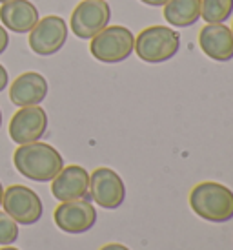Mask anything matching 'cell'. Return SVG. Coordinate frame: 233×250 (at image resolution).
I'll return each mask as SVG.
<instances>
[{
	"mask_svg": "<svg viewBox=\"0 0 233 250\" xmlns=\"http://www.w3.org/2000/svg\"><path fill=\"white\" fill-rule=\"evenodd\" d=\"M9 84V75H7V70L0 64V91H4Z\"/></svg>",
	"mask_w": 233,
	"mask_h": 250,
	"instance_id": "19",
	"label": "cell"
},
{
	"mask_svg": "<svg viewBox=\"0 0 233 250\" xmlns=\"http://www.w3.org/2000/svg\"><path fill=\"white\" fill-rule=\"evenodd\" d=\"M2 197H4V187H2V183H0V207H2Z\"/></svg>",
	"mask_w": 233,
	"mask_h": 250,
	"instance_id": "22",
	"label": "cell"
},
{
	"mask_svg": "<svg viewBox=\"0 0 233 250\" xmlns=\"http://www.w3.org/2000/svg\"><path fill=\"white\" fill-rule=\"evenodd\" d=\"M2 207H4L6 214L11 215L22 227L35 225L37 221H40L42 214H44V205H42L39 194L22 185H11V187H7V190H4Z\"/></svg>",
	"mask_w": 233,
	"mask_h": 250,
	"instance_id": "5",
	"label": "cell"
},
{
	"mask_svg": "<svg viewBox=\"0 0 233 250\" xmlns=\"http://www.w3.org/2000/svg\"><path fill=\"white\" fill-rule=\"evenodd\" d=\"M135 49V35L126 26H106L89 42V51L98 62L116 64L126 61Z\"/></svg>",
	"mask_w": 233,
	"mask_h": 250,
	"instance_id": "4",
	"label": "cell"
},
{
	"mask_svg": "<svg viewBox=\"0 0 233 250\" xmlns=\"http://www.w3.org/2000/svg\"><path fill=\"white\" fill-rule=\"evenodd\" d=\"M100 250H130L128 247H124V245L120 243H108V245H104Z\"/></svg>",
	"mask_w": 233,
	"mask_h": 250,
	"instance_id": "20",
	"label": "cell"
},
{
	"mask_svg": "<svg viewBox=\"0 0 233 250\" xmlns=\"http://www.w3.org/2000/svg\"><path fill=\"white\" fill-rule=\"evenodd\" d=\"M68 41V24L62 17L49 15L35 24L29 31V48L40 57H51L58 53Z\"/></svg>",
	"mask_w": 233,
	"mask_h": 250,
	"instance_id": "7",
	"label": "cell"
},
{
	"mask_svg": "<svg viewBox=\"0 0 233 250\" xmlns=\"http://www.w3.org/2000/svg\"><path fill=\"white\" fill-rule=\"evenodd\" d=\"M0 21L9 31L29 33L39 22V9L29 0H9L0 7Z\"/></svg>",
	"mask_w": 233,
	"mask_h": 250,
	"instance_id": "14",
	"label": "cell"
},
{
	"mask_svg": "<svg viewBox=\"0 0 233 250\" xmlns=\"http://www.w3.org/2000/svg\"><path fill=\"white\" fill-rule=\"evenodd\" d=\"M48 95V81L37 71H26L19 75L9 86V99L15 106H39Z\"/></svg>",
	"mask_w": 233,
	"mask_h": 250,
	"instance_id": "12",
	"label": "cell"
},
{
	"mask_svg": "<svg viewBox=\"0 0 233 250\" xmlns=\"http://www.w3.org/2000/svg\"><path fill=\"white\" fill-rule=\"evenodd\" d=\"M199 46L212 61L228 62L233 59V33L224 24H206L199 33Z\"/></svg>",
	"mask_w": 233,
	"mask_h": 250,
	"instance_id": "13",
	"label": "cell"
},
{
	"mask_svg": "<svg viewBox=\"0 0 233 250\" xmlns=\"http://www.w3.org/2000/svg\"><path fill=\"white\" fill-rule=\"evenodd\" d=\"M111 19V7L106 0H82L71 13V31L82 41H91Z\"/></svg>",
	"mask_w": 233,
	"mask_h": 250,
	"instance_id": "6",
	"label": "cell"
},
{
	"mask_svg": "<svg viewBox=\"0 0 233 250\" xmlns=\"http://www.w3.org/2000/svg\"><path fill=\"white\" fill-rule=\"evenodd\" d=\"M9 46V35H7V31L4 26H0V55L4 53Z\"/></svg>",
	"mask_w": 233,
	"mask_h": 250,
	"instance_id": "18",
	"label": "cell"
},
{
	"mask_svg": "<svg viewBox=\"0 0 233 250\" xmlns=\"http://www.w3.org/2000/svg\"><path fill=\"white\" fill-rule=\"evenodd\" d=\"M9 137L17 145L40 141L48 130V113L40 106H24L9 121Z\"/></svg>",
	"mask_w": 233,
	"mask_h": 250,
	"instance_id": "10",
	"label": "cell"
},
{
	"mask_svg": "<svg viewBox=\"0 0 233 250\" xmlns=\"http://www.w3.org/2000/svg\"><path fill=\"white\" fill-rule=\"evenodd\" d=\"M0 250H19V249H15V247H11V245H7V247H2Z\"/></svg>",
	"mask_w": 233,
	"mask_h": 250,
	"instance_id": "23",
	"label": "cell"
},
{
	"mask_svg": "<svg viewBox=\"0 0 233 250\" xmlns=\"http://www.w3.org/2000/svg\"><path fill=\"white\" fill-rule=\"evenodd\" d=\"M0 126H2V111H0Z\"/></svg>",
	"mask_w": 233,
	"mask_h": 250,
	"instance_id": "24",
	"label": "cell"
},
{
	"mask_svg": "<svg viewBox=\"0 0 233 250\" xmlns=\"http://www.w3.org/2000/svg\"><path fill=\"white\" fill-rule=\"evenodd\" d=\"M233 15V0H200V17L208 24H224Z\"/></svg>",
	"mask_w": 233,
	"mask_h": 250,
	"instance_id": "16",
	"label": "cell"
},
{
	"mask_svg": "<svg viewBox=\"0 0 233 250\" xmlns=\"http://www.w3.org/2000/svg\"><path fill=\"white\" fill-rule=\"evenodd\" d=\"M190 207L204 221L226 223L233 219V192L220 183L204 181L193 187Z\"/></svg>",
	"mask_w": 233,
	"mask_h": 250,
	"instance_id": "2",
	"label": "cell"
},
{
	"mask_svg": "<svg viewBox=\"0 0 233 250\" xmlns=\"http://www.w3.org/2000/svg\"><path fill=\"white\" fill-rule=\"evenodd\" d=\"M89 199L106 210H115L126 199V187L115 170L100 167L89 175Z\"/></svg>",
	"mask_w": 233,
	"mask_h": 250,
	"instance_id": "8",
	"label": "cell"
},
{
	"mask_svg": "<svg viewBox=\"0 0 233 250\" xmlns=\"http://www.w3.org/2000/svg\"><path fill=\"white\" fill-rule=\"evenodd\" d=\"M51 194L60 203L75 201V199H89L88 170L78 167V165L64 167L51 181Z\"/></svg>",
	"mask_w": 233,
	"mask_h": 250,
	"instance_id": "11",
	"label": "cell"
},
{
	"mask_svg": "<svg viewBox=\"0 0 233 250\" xmlns=\"http://www.w3.org/2000/svg\"><path fill=\"white\" fill-rule=\"evenodd\" d=\"M13 165L17 172L26 179L49 183L64 168V159L51 145L35 141L28 145H19L13 153Z\"/></svg>",
	"mask_w": 233,
	"mask_h": 250,
	"instance_id": "1",
	"label": "cell"
},
{
	"mask_svg": "<svg viewBox=\"0 0 233 250\" xmlns=\"http://www.w3.org/2000/svg\"><path fill=\"white\" fill-rule=\"evenodd\" d=\"M164 19L170 26L190 28L200 19V0H168L164 4Z\"/></svg>",
	"mask_w": 233,
	"mask_h": 250,
	"instance_id": "15",
	"label": "cell"
},
{
	"mask_svg": "<svg viewBox=\"0 0 233 250\" xmlns=\"http://www.w3.org/2000/svg\"><path fill=\"white\" fill-rule=\"evenodd\" d=\"M230 29H232V33H233V26H232V28H230Z\"/></svg>",
	"mask_w": 233,
	"mask_h": 250,
	"instance_id": "26",
	"label": "cell"
},
{
	"mask_svg": "<svg viewBox=\"0 0 233 250\" xmlns=\"http://www.w3.org/2000/svg\"><path fill=\"white\" fill-rule=\"evenodd\" d=\"M19 239V223L6 212H0V245L7 247Z\"/></svg>",
	"mask_w": 233,
	"mask_h": 250,
	"instance_id": "17",
	"label": "cell"
},
{
	"mask_svg": "<svg viewBox=\"0 0 233 250\" xmlns=\"http://www.w3.org/2000/svg\"><path fill=\"white\" fill-rule=\"evenodd\" d=\"M142 4H146V6H151V7H160L164 6L168 0H140Z\"/></svg>",
	"mask_w": 233,
	"mask_h": 250,
	"instance_id": "21",
	"label": "cell"
},
{
	"mask_svg": "<svg viewBox=\"0 0 233 250\" xmlns=\"http://www.w3.org/2000/svg\"><path fill=\"white\" fill-rule=\"evenodd\" d=\"M4 2H9V0H0V4H4Z\"/></svg>",
	"mask_w": 233,
	"mask_h": 250,
	"instance_id": "25",
	"label": "cell"
},
{
	"mask_svg": "<svg viewBox=\"0 0 233 250\" xmlns=\"http://www.w3.org/2000/svg\"><path fill=\"white\" fill-rule=\"evenodd\" d=\"M55 225L66 234H84L95 227L97 210L89 199L64 201L55 208Z\"/></svg>",
	"mask_w": 233,
	"mask_h": 250,
	"instance_id": "9",
	"label": "cell"
},
{
	"mask_svg": "<svg viewBox=\"0 0 233 250\" xmlns=\"http://www.w3.org/2000/svg\"><path fill=\"white\" fill-rule=\"evenodd\" d=\"M180 48L178 31L168 26H150L135 37V53L148 64H160L177 55Z\"/></svg>",
	"mask_w": 233,
	"mask_h": 250,
	"instance_id": "3",
	"label": "cell"
}]
</instances>
